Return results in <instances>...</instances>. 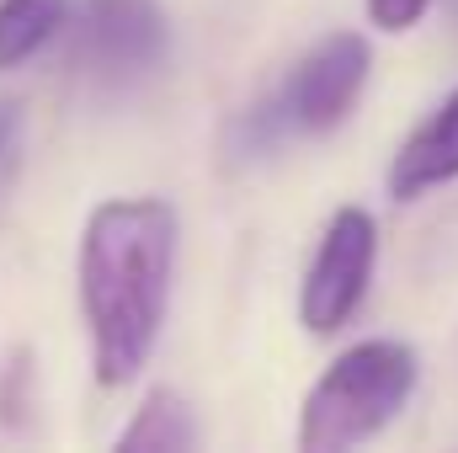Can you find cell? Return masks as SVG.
I'll use <instances>...</instances> for the list:
<instances>
[{
	"label": "cell",
	"instance_id": "cell-7",
	"mask_svg": "<svg viewBox=\"0 0 458 453\" xmlns=\"http://www.w3.org/2000/svg\"><path fill=\"white\" fill-rule=\"evenodd\" d=\"M198 438L203 432H198V416H192L187 395L171 389V384H155L139 400L133 422L117 432V449L123 453H192Z\"/></svg>",
	"mask_w": 458,
	"mask_h": 453
},
{
	"label": "cell",
	"instance_id": "cell-2",
	"mask_svg": "<svg viewBox=\"0 0 458 453\" xmlns=\"http://www.w3.org/2000/svg\"><path fill=\"white\" fill-rule=\"evenodd\" d=\"M421 384V357L400 337H362L342 346L299 406V449L346 453L389 432Z\"/></svg>",
	"mask_w": 458,
	"mask_h": 453
},
{
	"label": "cell",
	"instance_id": "cell-5",
	"mask_svg": "<svg viewBox=\"0 0 458 453\" xmlns=\"http://www.w3.org/2000/svg\"><path fill=\"white\" fill-rule=\"evenodd\" d=\"M171 54V16L160 0H81L75 64L86 81L123 91L160 70Z\"/></svg>",
	"mask_w": 458,
	"mask_h": 453
},
{
	"label": "cell",
	"instance_id": "cell-11",
	"mask_svg": "<svg viewBox=\"0 0 458 453\" xmlns=\"http://www.w3.org/2000/svg\"><path fill=\"white\" fill-rule=\"evenodd\" d=\"M448 11H454V16H458V0H448Z\"/></svg>",
	"mask_w": 458,
	"mask_h": 453
},
{
	"label": "cell",
	"instance_id": "cell-3",
	"mask_svg": "<svg viewBox=\"0 0 458 453\" xmlns=\"http://www.w3.org/2000/svg\"><path fill=\"white\" fill-rule=\"evenodd\" d=\"M368 75H373V43L368 32L357 27H336L326 38H315L293 64L288 75L277 81V91L261 102L272 128L288 139H326L336 133L346 117L357 113L362 91H368Z\"/></svg>",
	"mask_w": 458,
	"mask_h": 453
},
{
	"label": "cell",
	"instance_id": "cell-8",
	"mask_svg": "<svg viewBox=\"0 0 458 453\" xmlns=\"http://www.w3.org/2000/svg\"><path fill=\"white\" fill-rule=\"evenodd\" d=\"M75 16V0H0V70L38 59Z\"/></svg>",
	"mask_w": 458,
	"mask_h": 453
},
{
	"label": "cell",
	"instance_id": "cell-9",
	"mask_svg": "<svg viewBox=\"0 0 458 453\" xmlns=\"http://www.w3.org/2000/svg\"><path fill=\"white\" fill-rule=\"evenodd\" d=\"M432 5H437V0H362L368 27H378V32H389V38L416 32V27L427 21V11H432Z\"/></svg>",
	"mask_w": 458,
	"mask_h": 453
},
{
	"label": "cell",
	"instance_id": "cell-10",
	"mask_svg": "<svg viewBox=\"0 0 458 453\" xmlns=\"http://www.w3.org/2000/svg\"><path fill=\"white\" fill-rule=\"evenodd\" d=\"M16 139H21V102L0 97V166L16 155Z\"/></svg>",
	"mask_w": 458,
	"mask_h": 453
},
{
	"label": "cell",
	"instance_id": "cell-4",
	"mask_svg": "<svg viewBox=\"0 0 458 453\" xmlns=\"http://www.w3.org/2000/svg\"><path fill=\"white\" fill-rule=\"evenodd\" d=\"M373 267H378V219L362 203H342L326 219L315 256L304 267L299 326L310 337H336L342 326H352V315L362 310V299L373 288Z\"/></svg>",
	"mask_w": 458,
	"mask_h": 453
},
{
	"label": "cell",
	"instance_id": "cell-6",
	"mask_svg": "<svg viewBox=\"0 0 458 453\" xmlns=\"http://www.w3.org/2000/svg\"><path fill=\"white\" fill-rule=\"evenodd\" d=\"M454 182H458V86L400 139L384 187H389L394 203H421V198H432L437 187H454Z\"/></svg>",
	"mask_w": 458,
	"mask_h": 453
},
{
	"label": "cell",
	"instance_id": "cell-1",
	"mask_svg": "<svg viewBox=\"0 0 458 453\" xmlns=\"http://www.w3.org/2000/svg\"><path fill=\"white\" fill-rule=\"evenodd\" d=\"M176 251L182 214L171 198H102L86 214L75 283L91 337V373L102 389H123L149 368L171 310Z\"/></svg>",
	"mask_w": 458,
	"mask_h": 453
}]
</instances>
